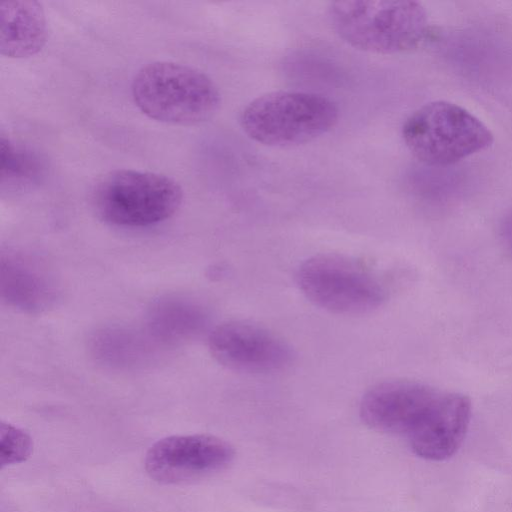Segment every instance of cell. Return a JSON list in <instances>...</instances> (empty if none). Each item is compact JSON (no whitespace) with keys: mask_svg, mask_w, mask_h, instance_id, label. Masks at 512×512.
I'll return each instance as SVG.
<instances>
[{"mask_svg":"<svg viewBox=\"0 0 512 512\" xmlns=\"http://www.w3.org/2000/svg\"><path fill=\"white\" fill-rule=\"evenodd\" d=\"M183 190L172 178L132 169L111 171L98 180L92 204L98 216L121 227H144L174 215Z\"/></svg>","mask_w":512,"mask_h":512,"instance_id":"obj_6","label":"cell"},{"mask_svg":"<svg viewBox=\"0 0 512 512\" xmlns=\"http://www.w3.org/2000/svg\"><path fill=\"white\" fill-rule=\"evenodd\" d=\"M208 346L226 368L243 373L266 374L291 365L293 351L278 335L258 324L232 320L216 326Z\"/></svg>","mask_w":512,"mask_h":512,"instance_id":"obj_9","label":"cell"},{"mask_svg":"<svg viewBox=\"0 0 512 512\" xmlns=\"http://www.w3.org/2000/svg\"><path fill=\"white\" fill-rule=\"evenodd\" d=\"M48 35L42 4L35 0H5L0 3V51L9 58L37 54Z\"/></svg>","mask_w":512,"mask_h":512,"instance_id":"obj_10","label":"cell"},{"mask_svg":"<svg viewBox=\"0 0 512 512\" xmlns=\"http://www.w3.org/2000/svg\"><path fill=\"white\" fill-rule=\"evenodd\" d=\"M296 282L316 306L342 315H360L382 305L386 292L378 278L360 263L336 254H321L305 260Z\"/></svg>","mask_w":512,"mask_h":512,"instance_id":"obj_7","label":"cell"},{"mask_svg":"<svg viewBox=\"0 0 512 512\" xmlns=\"http://www.w3.org/2000/svg\"><path fill=\"white\" fill-rule=\"evenodd\" d=\"M33 452L31 436L23 429L8 423L0 425V466L4 468L26 461Z\"/></svg>","mask_w":512,"mask_h":512,"instance_id":"obj_13","label":"cell"},{"mask_svg":"<svg viewBox=\"0 0 512 512\" xmlns=\"http://www.w3.org/2000/svg\"><path fill=\"white\" fill-rule=\"evenodd\" d=\"M1 184L22 188L40 179L43 164L30 149L1 135Z\"/></svg>","mask_w":512,"mask_h":512,"instance_id":"obj_12","label":"cell"},{"mask_svg":"<svg viewBox=\"0 0 512 512\" xmlns=\"http://www.w3.org/2000/svg\"><path fill=\"white\" fill-rule=\"evenodd\" d=\"M335 33L351 47L392 55L416 48L428 33V16L417 1L341 0L328 7Z\"/></svg>","mask_w":512,"mask_h":512,"instance_id":"obj_2","label":"cell"},{"mask_svg":"<svg viewBox=\"0 0 512 512\" xmlns=\"http://www.w3.org/2000/svg\"><path fill=\"white\" fill-rule=\"evenodd\" d=\"M362 421L407 439L419 457L442 461L461 446L471 419V401L460 393L409 380L378 383L362 397Z\"/></svg>","mask_w":512,"mask_h":512,"instance_id":"obj_1","label":"cell"},{"mask_svg":"<svg viewBox=\"0 0 512 512\" xmlns=\"http://www.w3.org/2000/svg\"><path fill=\"white\" fill-rule=\"evenodd\" d=\"M339 119L330 98L305 91H274L251 100L241 111L243 132L253 141L278 148L314 141L332 130Z\"/></svg>","mask_w":512,"mask_h":512,"instance_id":"obj_4","label":"cell"},{"mask_svg":"<svg viewBox=\"0 0 512 512\" xmlns=\"http://www.w3.org/2000/svg\"><path fill=\"white\" fill-rule=\"evenodd\" d=\"M131 93L147 117L174 125H195L211 119L221 105L213 80L193 67L155 61L135 74Z\"/></svg>","mask_w":512,"mask_h":512,"instance_id":"obj_3","label":"cell"},{"mask_svg":"<svg viewBox=\"0 0 512 512\" xmlns=\"http://www.w3.org/2000/svg\"><path fill=\"white\" fill-rule=\"evenodd\" d=\"M501 236L506 247L512 252V213L504 219L501 225Z\"/></svg>","mask_w":512,"mask_h":512,"instance_id":"obj_14","label":"cell"},{"mask_svg":"<svg viewBox=\"0 0 512 512\" xmlns=\"http://www.w3.org/2000/svg\"><path fill=\"white\" fill-rule=\"evenodd\" d=\"M408 150L430 166H448L490 147V129L465 108L444 100L426 103L401 128Z\"/></svg>","mask_w":512,"mask_h":512,"instance_id":"obj_5","label":"cell"},{"mask_svg":"<svg viewBox=\"0 0 512 512\" xmlns=\"http://www.w3.org/2000/svg\"><path fill=\"white\" fill-rule=\"evenodd\" d=\"M234 447L210 434L171 435L152 444L145 454L147 474L161 484H182L225 469Z\"/></svg>","mask_w":512,"mask_h":512,"instance_id":"obj_8","label":"cell"},{"mask_svg":"<svg viewBox=\"0 0 512 512\" xmlns=\"http://www.w3.org/2000/svg\"><path fill=\"white\" fill-rule=\"evenodd\" d=\"M1 290L8 302L25 310H41L52 301V286L45 275L17 255H2Z\"/></svg>","mask_w":512,"mask_h":512,"instance_id":"obj_11","label":"cell"}]
</instances>
